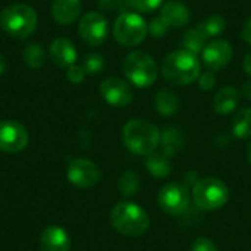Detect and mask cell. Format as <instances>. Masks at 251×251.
<instances>
[{
    "label": "cell",
    "instance_id": "cell-1",
    "mask_svg": "<svg viewBox=\"0 0 251 251\" xmlns=\"http://www.w3.org/2000/svg\"><path fill=\"white\" fill-rule=\"evenodd\" d=\"M201 63L197 54L182 49L171 51L162 63V75L166 82L175 87L188 85L199 79Z\"/></svg>",
    "mask_w": 251,
    "mask_h": 251
},
{
    "label": "cell",
    "instance_id": "cell-2",
    "mask_svg": "<svg viewBox=\"0 0 251 251\" xmlns=\"http://www.w3.org/2000/svg\"><path fill=\"white\" fill-rule=\"evenodd\" d=\"M122 141L131 153L149 156L160 143V131L147 119H131L122 128Z\"/></svg>",
    "mask_w": 251,
    "mask_h": 251
},
{
    "label": "cell",
    "instance_id": "cell-3",
    "mask_svg": "<svg viewBox=\"0 0 251 251\" xmlns=\"http://www.w3.org/2000/svg\"><path fill=\"white\" fill-rule=\"evenodd\" d=\"M110 224L116 232L125 237H141L150 228V218L138 204L121 201L110 210Z\"/></svg>",
    "mask_w": 251,
    "mask_h": 251
},
{
    "label": "cell",
    "instance_id": "cell-4",
    "mask_svg": "<svg viewBox=\"0 0 251 251\" xmlns=\"http://www.w3.org/2000/svg\"><path fill=\"white\" fill-rule=\"evenodd\" d=\"M37 12L25 3H16L4 7L0 12V26L10 37L24 40L28 38L37 28Z\"/></svg>",
    "mask_w": 251,
    "mask_h": 251
},
{
    "label": "cell",
    "instance_id": "cell-5",
    "mask_svg": "<svg viewBox=\"0 0 251 251\" xmlns=\"http://www.w3.org/2000/svg\"><path fill=\"white\" fill-rule=\"evenodd\" d=\"M229 199V190L226 184L215 176L201 178L196 182L193 187V200L194 204L204 210V212H213L221 209L226 204Z\"/></svg>",
    "mask_w": 251,
    "mask_h": 251
},
{
    "label": "cell",
    "instance_id": "cell-6",
    "mask_svg": "<svg viewBox=\"0 0 251 251\" xmlns=\"http://www.w3.org/2000/svg\"><path fill=\"white\" fill-rule=\"evenodd\" d=\"M124 74L131 84L146 88L157 79V65L147 51L134 50L124 60Z\"/></svg>",
    "mask_w": 251,
    "mask_h": 251
},
{
    "label": "cell",
    "instance_id": "cell-7",
    "mask_svg": "<svg viewBox=\"0 0 251 251\" xmlns=\"http://www.w3.org/2000/svg\"><path fill=\"white\" fill-rule=\"evenodd\" d=\"M149 34V24L134 12H122L113 24V37L122 47L141 44Z\"/></svg>",
    "mask_w": 251,
    "mask_h": 251
},
{
    "label": "cell",
    "instance_id": "cell-8",
    "mask_svg": "<svg viewBox=\"0 0 251 251\" xmlns=\"http://www.w3.org/2000/svg\"><path fill=\"white\" fill-rule=\"evenodd\" d=\"M190 191L184 182H169L157 194L159 207L171 216H181L190 207Z\"/></svg>",
    "mask_w": 251,
    "mask_h": 251
},
{
    "label": "cell",
    "instance_id": "cell-9",
    "mask_svg": "<svg viewBox=\"0 0 251 251\" xmlns=\"http://www.w3.org/2000/svg\"><path fill=\"white\" fill-rule=\"evenodd\" d=\"M78 34L81 40L90 47H99L107 40V19L100 12H88L81 18L78 24Z\"/></svg>",
    "mask_w": 251,
    "mask_h": 251
},
{
    "label": "cell",
    "instance_id": "cell-10",
    "mask_svg": "<svg viewBox=\"0 0 251 251\" xmlns=\"http://www.w3.org/2000/svg\"><path fill=\"white\" fill-rule=\"evenodd\" d=\"M66 178L75 187L93 188L101 181V171L88 159H71L66 169Z\"/></svg>",
    "mask_w": 251,
    "mask_h": 251
},
{
    "label": "cell",
    "instance_id": "cell-11",
    "mask_svg": "<svg viewBox=\"0 0 251 251\" xmlns=\"http://www.w3.org/2000/svg\"><path fill=\"white\" fill-rule=\"evenodd\" d=\"M28 132L18 121H0V150L9 154L22 151L28 146Z\"/></svg>",
    "mask_w": 251,
    "mask_h": 251
},
{
    "label": "cell",
    "instance_id": "cell-12",
    "mask_svg": "<svg viewBox=\"0 0 251 251\" xmlns=\"http://www.w3.org/2000/svg\"><path fill=\"white\" fill-rule=\"evenodd\" d=\"M234 57L232 44L226 40H213L206 44L201 51V62L210 72H219L225 69Z\"/></svg>",
    "mask_w": 251,
    "mask_h": 251
},
{
    "label": "cell",
    "instance_id": "cell-13",
    "mask_svg": "<svg viewBox=\"0 0 251 251\" xmlns=\"http://www.w3.org/2000/svg\"><path fill=\"white\" fill-rule=\"evenodd\" d=\"M100 94L107 104L115 107H125L134 99L131 85L119 76L106 78L100 84Z\"/></svg>",
    "mask_w": 251,
    "mask_h": 251
},
{
    "label": "cell",
    "instance_id": "cell-14",
    "mask_svg": "<svg viewBox=\"0 0 251 251\" xmlns=\"http://www.w3.org/2000/svg\"><path fill=\"white\" fill-rule=\"evenodd\" d=\"M49 56H50L51 62L56 66L68 69L69 66L75 65L78 53H76V49H75L74 43L69 38L59 37V38H54L50 43Z\"/></svg>",
    "mask_w": 251,
    "mask_h": 251
},
{
    "label": "cell",
    "instance_id": "cell-15",
    "mask_svg": "<svg viewBox=\"0 0 251 251\" xmlns=\"http://www.w3.org/2000/svg\"><path fill=\"white\" fill-rule=\"evenodd\" d=\"M159 16L169 28H182L190 22L191 13L185 3L179 0H168L162 4Z\"/></svg>",
    "mask_w": 251,
    "mask_h": 251
},
{
    "label": "cell",
    "instance_id": "cell-16",
    "mask_svg": "<svg viewBox=\"0 0 251 251\" xmlns=\"http://www.w3.org/2000/svg\"><path fill=\"white\" fill-rule=\"evenodd\" d=\"M40 249L41 251H69L71 238L62 226L50 225L41 232Z\"/></svg>",
    "mask_w": 251,
    "mask_h": 251
},
{
    "label": "cell",
    "instance_id": "cell-17",
    "mask_svg": "<svg viewBox=\"0 0 251 251\" xmlns=\"http://www.w3.org/2000/svg\"><path fill=\"white\" fill-rule=\"evenodd\" d=\"M81 0H54L51 4V16L59 25H71L81 15Z\"/></svg>",
    "mask_w": 251,
    "mask_h": 251
},
{
    "label": "cell",
    "instance_id": "cell-18",
    "mask_svg": "<svg viewBox=\"0 0 251 251\" xmlns=\"http://www.w3.org/2000/svg\"><path fill=\"white\" fill-rule=\"evenodd\" d=\"M153 104H154V109L157 113H160L165 118H171L179 112L181 99L175 91H172L169 88H162L156 93Z\"/></svg>",
    "mask_w": 251,
    "mask_h": 251
},
{
    "label": "cell",
    "instance_id": "cell-19",
    "mask_svg": "<svg viewBox=\"0 0 251 251\" xmlns=\"http://www.w3.org/2000/svg\"><path fill=\"white\" fill-rule=\"evenodd\" d=\"M240 104V91L235 87H224L213 97V110L219 115L232 113Z\"/></svg>",
    "mask_w": 251,
    "mask_h": 251
},
{
    "label": "cell",
    "instance_id": "cell-20",
    "mask_svg": "<svg viewBox=\"0 0 251 251\" xmlns=\"http://www.w3.org/2000/svg\"><path fill=\"white\" fill-rule=\"evenodd\" d=\"M160 143H162V149H163L162 153H165L171 159L172 156L179 153L182 150V147L185 146V135L179 128L169 126L160 134Z\"/></svg>",
    "mask_w": 251,
    "mask_h": 251
},
{
    "label": "cell",
    "instance_id": "cell-21",
    "mask_svg": "<svg viewBox=\"0 0 251 251\" xmlns=\"http://www.w3.org/2000/svg\"><path fill=\"white\" fill-rule=\"evenodd\" d=\"M206 44H207V35L203 32L200 25H196V26L190 28L182 37L184 49L194 53V54H201Z\"/></svg>",
    "mask_w": 251,
    "mask_h": 251
},
{
    "label": "cell",
    "instance_id": "cell-22",
    "mask_svg": "<svg viewBox=\"0 0 251 251\" xmlns=\"http://www.w3.org/2000/svg\"><path fill=\"white\" fill-rule=\"evenodd\" d=\"M146 166H147V171L150 172V175L154 178H166L172 171L169 157L165 153L149 154V157L146 160Z\"/></svg>",
    "mask_w": 251,
    "mask_h": 251
},
{
    "label": "cell",
    "instance_id": "cell-23",
    "mask_svg": "<svg viewBox=\"0 0 251 251\" xmlns=\"http://www.w3.org/2000/svg\"><path fill=\"white\" fill-rule=\"evenodd\" d=\"M232 134L237 138H251V109L244 107L238 110L232 119Z\"/></svg>",
    "mask_w": 251,
    "mask_h": 251
},
{
    "label": "cell",
    "instance_id": "cell-24",
    "mask_svg": "<svg viewBox=\"0 0 251 251\" xmlns=\"http://www.w3.org/2000/svg\"><path fill=\"white\" fill-rule=\"evenodd\" d=\"M22 59L25 65L31 69H40L46 62L44 49L38 43H29L22 50Z\"/></svg>",
    "mask_w": 251,
    "mask_h": 251
},
{
    "label": "cell",
    "instance_id": "cell-25",
    "mask_svg": "<svg viewBox=\"0 0 251 251\" xmlns=\"http://www.w3.org/2000/svg\"><path fill=\"white\" fill-rule=\"evenodd\" d=\"M199 25L203 29V32L207 35V38L219 37L226 29V19L222 15H210L204 21H201Z\"/></svg>",
    "mask_w": 251,
    "mask_h": 251
},
{
    "label": "cell",
    "instance_id": "cell-26",
    "mask_svg": "<svg viewBox=\"0 0 251 251\" xmlns=\"http://www.w3.org/2000/svg\"><path fill=\"white\" fill-rule=\"evenodd\" d=\"M140 176L132 172V171H128L125 172L121 178H119V184H118V188H119V193L124 196V197H132L135 196L138 191H140Z\"/></svg>",
    "mask_w": 251,
    "mask_h": 251
},
{
    "label": "cell",
    "instance_id": "cell-27",
    "mask_svg": "<svg viewBox=\"0 0 251 251\" xmlns=\"http://www.w3.org/2000/svg\"><path fill=\"white\" fill-rule=\"evenodd\" d=\"M104 57L99 53H90L85 56L84 59V63H82V68L85 71V74H90V75H97L100 74L103 69H104Z\"/></svg>",
    "mask_w": 251,
    "mask_h": 251
},
{
    "label": "cell",
    "instance_id": "cell-28",
    "mask_svg": "<svg viewBox=\"0 0 251 251\" xmlns=\"http://www.w3.org/2000/svg\"><path fill=\"white\" fill-rule=\"evenodd\" d=\"M126 3L141 13H151L162 6L163 0H126Z\"/></svg>",
    "mask_w": 251,
    "mask_h": 251
},
{
    "label": "cell",
    "instance_id": "cell-29",
    "mask_svg": "<svg viewBox=\"0 0 251 251\" xmlns=\"http://www.w3.org/2000/svg\"><path fill=\"white\" fill-rule=\"evenodd\" d=\"M169 29H171V28L166 25V22H165L160 16L153 18V19L150 21V24H149V32H150L154 38H162V37H165V35L168 34Z\"/></svg>",
    "mask_w": 251,
    "mask_h": 251
},
{
    "label": "cell",
    "instance_id": "cell-30",
    "mask_svg": "<svg viewBox=\"0 0 251 251\" xmlns=\"http://www.w3.org/2000/svg\"><path fill=\"white\" fill-rule=\"evenodd\" d=\"M191 251H219L218 246L206 237H199L191 244Z\"/></svg>",
    "mask_w": 251,
    "mask_h": 251
},
{
    "label": "cell",
    "instance_id": "cell-31",
    "mask_svg": "<svg viewBox=\"0 0 251 251\" xmlns=\"http://www.w3.org/2000/svg\"><path fill=\"white\" fill-rule=\"evenodd\" d=\"M66 78L69 82L72 84H81L85 78V71L82 66L78 65H72L66 69Z\"/></svg>",
    "mask_w": 251,
    "mask_h": 251
},
{
    "label": "cell",
    "instance_id": "cell-32",
    "mask_svg": "<svg viewBox=\"0 0 251 251\" xmlns=\"http://www.w3.org/2000/svg\"><path fill=\"white\" fill-rule=\"evenodd\" d=\"M199 87L204 91H210L215 88L216 85V76H215V72H210V71H206L204 74H200L199 76Z\"/></svg>",
    "mask_w": 251,
    "mask_h": 251
},
{
    "label": "cell",
    "instance_id": "cell-33",
    "mask_svg": "<svg viewBox=\"0 0 251 251\" xmlns=\"http://www.w3.org/2000/svg\"><path fill=\"white\" fill-rule=\"evenodd\" d=\"M122 3L124 0H99L97 1L100 10H104V12H115L122 7Z\"/></svg>",
    "mask_w": 251,
    "mask_h": 251
},
{
    "label": "cell",
    "instance_id": "cell-34",
    "mask_svg": "<svg viewBox=\"0 0 251 251\" xmlns=\"http://www.w3.org/2000/svg\"><path fill=\"white\" fill-rule=\"evenodd\" d=\"M241 37H243V40H244L246 43L251 44V18H249V19L244 22V25H243V28H241Z\"/></svg>",
    "mask_w": 251,
    "mask_h": 251
},
{
    "label": "cell",
    "instance_id": "cell-35",
    "mask_svg": "<svg viewBox=\"0 0 251 251\" xmlns=\"http://www.w3.org/2000/svg\"><path fill=\"white\" fill-rule=\"evenodd\" d=\"M243 69L247 75L251 76V51H249L246 56H244V60H243Z\"/></svg>",
    "mask_w": 251,
    "mask_h": 251
},
{
    "label": "cell",
    "instance_id": "cell-36",
    "mask_svg": "<svg viewBox=\"0 0 251 251\" xmlns=\"http://www.w3.org/2000/svg\"><path fill=\"white\" fill-rule=\"evenodd\" d=\"M197 181H199V179H197V174H196V172H188V174H187V176H185V185L193 184V187H194Z\"/></svg>",
    "mask_w": 251,
    "mask_h": 251
},
{
    "label": "cell",
    "instance_id": "cell-37",
    "mask_svg": "<svg viewBox=\"0 0 251 251\" xmlns=\"http://www.w3.org/2000/svg\"><path fill=\"white\" fill-rule=\"evenodd\" d=\"M243 94H244L246 99L251 100V79L247 81V82H244V85H243Z\"/></svg>",
    "mask_w": 251,
    "mask_h": 251
},
{
    "label": "cell",
    "instance_id": "cell-38",
    "mask_svg": "<svg viewBox=\"0 0 251 251\" xmlns=\"http://www.w3.org/2000/svg\"><path fill=\"white\" fill-rule=\"evenodd\" d=\"M6 68H7V63H6V59L0 54V75H3L4 74V71H6Z\"/></svg>",
    "mask_w": 251,
    "mask_h": 251
},
{
    "label": "cell",
    "instance_id": "cell-39",
    "mask_svg": "<svg viewBox=\"0 0 251 251\" xmlns=\"http://www.w3.org/2000/svg\"><path fill=\"white\" fill-rule=\"evenodd\" d=\"M247 160H249V163L251 165V143L249 144V147H247Z\"/></svg>",
    "mask_w": 251,
    "mask_h": 251
}]
</instances>
